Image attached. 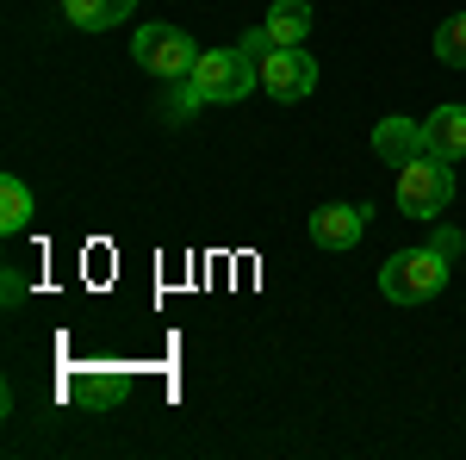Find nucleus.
Masks as SVG:
<instances>
[{"mask_svg":"<svg viewBox=\"0 0 466 460\" xmlns=\"http://www.w3.org/2000/svg\"><path fill=\"white\" fill-rule=\"evenodd\" d=\"M261 26H268L274 44H305V32H311V0H274Z\"/></svg>","mask_w":466,"mask_h":460,"instance_id":"obj_10","label":"nucleus"},{"mask_svg":"<svg viewBox=\"0 0 466 460\" xmlns=\"http://www.w3.org/2000/svg\"><path fill=\"white\" fill-rule=\"evenodd\" d=\"M69 398L112 404V398H118V380H112V373H100V367H87V373H69Z\"/></svg>","mask_w":466,"mask_h":460,"instance_id":"obj_13","label":"nucleus"},{"mask_svg":"<svg viewBox=\"0 0 466 460\" xmlns=\"http://www.w3.org/2000/svg\"><path fill=\"white\" fill-rule=\"evenodd\" d=\"M417 149H423V125H417V118H380V125H373V156H380L386 169H404Z\"/></svg>","mask_w":466,"mask_h":460,"instance_id":"obj_8","label":"nucleus"},{"mask_svg":"<svg viewBox=\"0 0 466 460\" xmlns=\"http://www.w3.org/2000/svg\"><path fill=\"white\" fill-rule=\"evenodd\" d=\"M367 218H373V206H318L311 212V243L318 249H355Z\"/></svg>","mask_w":466,"mask_h":460,"instance_id":"obj_6","label":"nucleus"},{"mask_svg":"<svg viewBox=\"0 0 466 460\" xmlns=\"http://www.w3.org/2000/svg\"><path fill=\"white\" fill-rule=\"evenodd\" d=\"M193 87H199L212 107H237L249 87H261V69H255L249 56H243V44H230V50H199Z\"/></svg>","mask_w":466,"mask_h":460,"instance_id":"obj_3","label":"nucleus"},{"mask_svg":"<svg viewBox=\"0 0 466 460\" xmlns=\"http://www.w3.org/2000/svg\"><path fill=\"white\" fill-rule=\"evenodd\" d=\"M435 249H441V255L454 261V255H461V249H466V237H461V230H454V224H435Z\"/></svg>","mask_w":466,"mask_h":460,"instance_id":"obj_16","label":"nucleus"},{"mask_svg":"<svg viewBox=\"0 0 466 460\" xmlns=\"http://www.w3.org/2000/svg\"><path fill=\"white\" fill-rule=\"evenodd\" d=\"M131 13H137V0H63V19L81 26V32H112Z\"/></svg>","mask_w":466,"mask_h":460,"instance_id":"obj_9","label":"nucleus"},{"mask_svg":"<svg viewBox=\"0 0 466 460\" xmlns=\"http://www.w3.org/2000/svg\"><path fill=\"white\" fill-rule=\"evenodd\" d=\"M261 87H268L274 100H305V94L318 87V56H311L305 44H274V50L261 56Z\"/></svg>","mask_w":466,"mask_h":460,"instance_id":"obj_5","label":"nucleus"},{"mask_svg":"<svg viewBox=\"0 0 466 460\" xmlns=\"http://www.w3.org/2000/svg\"><path fill=\"white\" fill-rule=\"evenodd\" d=\"M193 107H206V94L193 87V75H180V81H175V94H168V112H175V118H187Z\"/></svg>","mask_w":466,"mask_h":460,"instance_id":"obj_14","label":"nucleus"},{"mask_svg":"<svg viewBox=\"0 0 466 460\" xmlns=\"http://www.w3.org/2000/svg\"><path fill=\"white\" fill-rule=\"evenodd\" d=\"M32 218H37L32 187H25L19 175H6V180H0V230H6V237H19V230H25Z\"/></svg>","mask_w":466,"mask_h":460,"instance_id":"obj_11","label":"nucleus"},{"mask_svg":"<svg viewBox=\"0 0 466 460\" xmlns=\"http://www.w3.org/2000/svg\"><path fill=\"white\" fill-rule=\"evenodd\" d=\"M19 292H25V274H19V268H6V281H0V299H6V305H13V299H19Z\"/></svg>","mask_w":466,"mask_h":460,"instance_id":"obj_17","label":"nucleus"},{"mask_svg":"<svg viewBox=\"0 0 466 460\" xmlns=\"http://www.w3.org/2000/svg\"><path fill=\"white\" fill-rule=\"evenodd\" d=\"M423 149L441 162H466V107H435V118H423Z\"/></svg>","mask_w":466,"mask_h":460,"instance_id":"obj_7","label":"nucleus"},{"mask_svg":"<svg viewBox=\"0 0 466 460\" xmlns=\"http://www.w3.org/2000/svg\"><path fill=\"white\" fill-rule=\"evenodd\" d=\"M448 199H454V162H441V156H430V149H417V156L398 169V212L435 224V218L448 212Z\"/></svg>","mask_w":466,"mask_h":460,"instance_id":"obj_1","label":"nucleus"},{"mask_svg":"<svg viewBox=\"0 0 466 460\" xmlns=\"http://www.w3.org/2000/svg\"><path fill=\"white\" fill-rule=\"evenodd\" d=\"M237 44H243V56H249L255 69H261V56L274 50V37H268V26H255V32H243V37H237Z\"/></svg>","mask_w":466,"mask_h":460,"instance_id":"obj_15","label":"nucleus"},{"mask_svg":"<svg viewBox=\"0 0 466 460\" xmlns=\"http://www.w3.org/2000/svg\"><path fill=\"white\" fill-rule=\"evenodd\" d=\"M441 286H448V255L435 243L430 249H398L392 261L380 268V292L392 305H430Z\"/></svg>","mask_w":466,"mask_h":460,"instance_id":"obj_2","label":"nucleus"},{"mask_svg":"<svg viewBox=\"0 0 466 460\" xmlns=\"http://www.w3.org/2000/svg\"><path fill=\"white\" fill-rule=\"evenodd\" d=\"M137 69H149L156 81H180V75L199 69V50L180 26H137V44H131Z\"/></svg>","mask_w":466,"mask_h":460,"instance_id":"obj_4","label":"nucleus"},{"mask_svg":"<svg viewBox=\"0 0 466 460\" xmlns=\"http://www.w3.org/2000/svg\"><path fill=\"white\" fill-rule=\"evenodd\" d=\"M435 56H441L448 69H466V13L441 19V32H435Z\"/></svg>","mask_w":466,"mask_h":460,"instance_id":"obj_12","label":"nucleus"}]
</instances>
